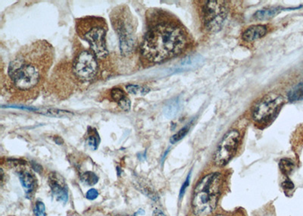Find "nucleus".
I'll return each instance as SVG.
<instances>
[{
    "label": "nucleus",
    "mask_w": 303,
    "mask_h": 216,
    "mask_svg": "<svg viewBox=\"0 0 303 216\" xmlns=\"http://www.w3.org/2000/svg\"><path fill=\"white\" fill-rule=\"evenodd\" d=\"M55 49L46 40L22 47L2 72V95L8 101L27 103L35 100L44 88L53 65Z\"/></svg>",
    "instance_id": "nucleus-1"
},
{
    "label": "nucleus",
    "mask_w": 303,
    "mask_h": 216,
    "mask_svg": "<svg viewBox=\"0 0 303 216\" xmlns=\"http://www.w3.org/2000/svg\"><path fill=\"white\" fill-rule=\"evenodd\" d=\"M188 44V33L175 16L158 8L147 11L146 31L140 46L142 65L150 66L178 56Z\"/></svg>",
    "instance_id": "nucleus-2"
},
{
    "label": "nucleus",
    "mask_w": 303,
    "mask_h": 216,
    "mask_svg": "<svg viewBox=\"0 0 303 216\" xmlns=\"http://www.w3.org/2000/svg\"><path fill=\"white\" fill-rule=\"evenodd\" d=\"M75 30L81 40L88 43L100 61L108 55L106 46L108 24L104 18L100 16L81 17L75 19Z\"/></svg>",
    "instance_id": "nucleus-3"
},
{
    "label": "nucleus",
    "mask_w": 303,
    "mask_h": 216,
    "mask_svg": "<svg viewBox=\"0 0 303 216\" xmlns=\"http://www.w3.org/2000/svg\"><path fill=\"white\" fill-rule=\"evenodd\" d=\"M111 25L119 37L121 53L124 56H129L135 51L137 19L128 5H117L109 13Z\"/></svg>",
    "instance_id": "nucleus-4"
},
{
    "label": "nucleus",
    "mask_w": 303,
    "mask_h": 216,
    "mask_svg": "<svg viewBox=\"0 0 303 216\" xmlns=\"http://www.w3.org/2000/svg\"><path fill=\"white\" fill-rule=\"evenodd\" d=\"M222 176L212 173L202 178L193 192L192 207L197 216H207L213 212L220 196Z\"/></svg>",
    "instance_id": "nucleus-5"
},
{
    "label": "nucleus",
    "mask_w": 303,
    "mask_h": 216,
    "mask_svg": "<svg viewBox=\"0 0 303 216\" xmlns=\"http://www.w3.org/2000/svg\"><path fill=\"white\" fill-rule=\"evenodd\" d=\"M70 68L80 86H88L100 77L98 58L91 49L84 48L80 43L75 47Z\"/></svg>",
    "instance_id": "nucleus-6"
},
{
    "label": "nucleus",
    "mask_w": 303,
    "mask_h": 216,
    "mask_svg": "<svg viewBox=\"0 0 303 216\" xmlns=\"http://www.w3.org/2000/svg\"><path fill=\"white\" fill-rule=\"evenodd\" d=\"M228 15V7L225 1H205L201 9L204 27L211 33L222 30Z\"/></svg>",
    "instance_id": "nucleus-7"
},
{
    "label": "nucleus",
    "mask_w": 303,
    "mask_h": 216,
    "mask_svg": "<svg viewBox=\"0 0 303 216\" xmlns=\"http://www.w3.org/2000/svg\"><path fill=\"white\" fill-rule=\"evenodd\" d=\"M283 103V98L279 95L275 93L265 95L254 107L252 118L258 123H267L275 118Z\"/></svg>",
    "instance_id": "nucleus-8"
},
{
    "label": "nucleus",
    "mask_w": 303,
    "mask_h": 216,
    "mask_svg": "<svg viewBox=\"0 0 303 216\" xmlns=\"http://www.w3.org/2000/svg\"><path fill=\"white\" fill-rule=\"evenodd\" d=\"M240 142V133L231 130L224 136L215 153L214 161L218 166L223 167L231 160Z\"/></svg>",
    "instance_id": "nucleus-9"
},
{
    "label": "nucleus",
    "mask_w": 303,
    "mask_h": 216,
    "mask_svg": "<svg viewBox=\"0 0 303 216\" xmlns=\"http://www.w3.org/2000/svg\"><path fill=\"white\" fill-rule=\"evenodd\" d=\"M48 180L50 189L57 200L64 203H66L69 200V191L64 178L58 173L51 172Z\"/></svg>",
    "instance_id": "nucleus-10"
},
{
    "label": "nucleus",
    "mask_w": 303,
    "mask_h": 216,
    "mask_svg": "<svg viewBox=\"0 0 303 216\" xmlns=\"http://www.w3.org/2000/svg\"><path fill=\"white\" fill-rule=\"evenodd\" d=\"M109 100L115 102L124 111H129L130 108V100L126 92L122 87H113L109 90Z\"/></svg>",
    "instance_id": "nucleus-11"
},
{
    "label": "nucleus",
    "mask_w": 303,
    "mask_h": 216,
    "mask_svg": "<svg viewBox=\"0 0 303 216\" xmlns=\"http://www.w3.org/2000/svg\"><path fill=\"white\" fill-rule=\"evenodd\" d=\"M19 178L27 196H31L32 193L37 188V178L30 171L22 169L19 171Z\"/></svg>",
    "instance_id": "nucleus-12"
},
{
    "label": "nucleus",
    "mask_w": 303,
    "mask_h": 216,
    "mask_svg": "<svg viewBox=\"0 0 303 216\" xmlns=\"http://www.w3.org/2000/svg\"><path fill=\"white\" fill-rule=\"evenodd\" d=\"M267 32H268V28L265 25H252L243 32L242 38L247 42L255 41L263 37L266 34Z\"/></svg>",
    "instance_id": "nucleus-13"
},
{
    "label": "nucleus",
    "mask_w": 303,
    "mask_h": 216,
    "mask_svg": "<svg viewBox=\"0 0 303 216\" xmlns=\"http://www.w3.org/2000/svg\"><path fill=\"white\" fill-rule=\"evenodd\" d=\"M202 62H203V58L200 55H189L188 57H186L182 60V62H180L177 69L181 71V72L192 70V69H194V68L201 65Z\"/></svg>",
    "instance_id": "nucleus-14"
},
{
    "label": "nucleus",
    "mask_w": 303,
    "mask_h": 216,
    "mask_svg": "<svg viewBox=\"0 0 303 216\" xmlns=\"http://www.w3.org/2000/svg\"><path fill=\"white\" fill-rule=\"evenodd\" d=\"M182 100L180 97H175L168 101L164 108V115L167 118H173L179 113L181 109Z\"/></svg>",
    "instance_id": "nucleus-15"
},
{
    "label": "nucleus",
    "mask_w": 303,
    "mask_h": 216,
    "mask_svg": "<svg viewBox=\"0 0 303 216\" xmlns=\"http://www.w3.org/2000/svg\"><path fill=\"white\" fill-rule=\"evenodd\" d=\"M283 8L280 7H273V8H265L262 10L258 11L254 15V18L256 20L265 21L272 19L274 17L278 15L281 12Z\"/></svg>",
    "instance_id": "nucleus-16"
},
{
    "label": "nucleus",
    "mask_w": 303,
    "mask_h": 216,
    "mask_svg": "<svg viewBox=\"0 0 303 216\" xmlns=\"http://www.w3.org/2000/svg\"><path fill=\"white\" fill-rule=\"evenodd\" d=\"M87 143L92 150H96L98 149L100 138L95 128H89L88 132H87Z\"/></svg>",
    "instance_id": "nucleus-17"
},
{
    "label": "nucleus",
    "mask_w": 303,
    "mask_h": 216,
    "mask_svg": "<svg viewBox=\"0 0 303 216\" xmlns=\"http://www.w3.org/2000/svg\"><path fill=\"white\" fill-rule=\"evenodd\" d=\"M288 100L290 102H297L303 99V83H300L293 86L289 91Z\"/></svg>",
    "instance_id": "nucleus-18"
},
{
    "label": "nucleus",
    "mask_w": 303,
    "mask_h": 216,
    "mask_svg": "<svg viewBox=\"0 0 303 216\" xmlns=\"http://www.w3.org/2000/svg\"><path fill=\"white\" fill-rule=\"evenodd\" d=\"M80 180L84 185L87 186H94L96 184L98 183L99 177L96 175L95 173L87 171V172L83 173V175L80 176Z\"/></svg>",
    "instance_id": "nucleus-19"
},
{
    "label": "nucleus",
    "mask_w": 303,
    "mask_h": 216,
    "mask_svg": "<svg viewBox=\"0 0 303 216\" xmlns=\"http://www.w3.org/2000/svg\"><path fill=\"white\" fill-rule=\"evenodd\" d=\"M126 90L130 94L133 95H146L150 91V88L140 85L128 84L126 86Z\"/></svg>",
    "instance_id": "nucleus-20"
},
{
    "label": "nucleus",
    "mask_w": 303,
    "mask_h": 216,
    "mask_svg": "<svg viewBox=\"0 0 303 216\" xmlns=\"http://www.w3.org/2000/svg\"><path fill=\"white\" fill-rule=\"evenodd\" d=\"M279 166H280V171L283 173V175H289L294 168V164L293 161L289 159H283L280 160Z\"/></svg>",
    "instance_id": "nucleus-21"
},
{
    "label": "nucleus",
    "mask_w": 303,
    "mask_h": 216,
    "mask_svg": "<svg viewBox=\"0 0 303 216\" xmlns=\"http://www.w3.org/2000/svg\"><path fill=\"white\" fill-rule=\"evenodd\" d=\"M137 187H138L139 189H140L142 193L147 195V196H149L152 200H158V195H157V193L154 191L153 189H152L148 185H145L144 183H141V182H140V183L139 182Z\"/></svg>",
    "instance_id": "nucleus-22"
},
{
    "label": "nucleus",
    "mask_w": 303,
    "mask_h": 216,
    "mask_svg": "<svg viewBox=\"0 0 303 216\" xmlns=\"http://www.w3.org/2000/svg\"><path fill=\"white\" fill-rule=\"evenodd\" d=\"M189 130H190V125H187L186 126L182 128L177 133L175 134V135L172 136V138L170 139L171 143L175 144V143H177V142L181 140L182 139L187 135V133L189 132Z\"/></svg>",
    "instance_id": "nucleus-23"
},
{
    "label": "nucleus",
    "mask_w": 303,
    "mask_h": 216,
    "mask_svg": "<svg viewBox=\"0 0 303 216\" xmlns=\"http://www.w3.org/2000/svg\"><path fill=\"white\" fill-rule=\"evenodd\" d=\"M36 216H46V206L44 203L41 201H37L36 203L35 208L33 210Z\"/></svg>",
    "instance_id": "nucleus-24"
},
{
    "label": "nucleus",
    "mask_w": 303,
    "mask_h": 216,
    "mask_svg": "<svg viewBox=\"0 0 303 216\" xmlns=\"http://www.w3.org/2000/svg\"><path fill=\"white\" fill-rule=\"evenodd\" d=\"M99 192L97 189L92 188V189H89L87 191V194H86V198L89 200H94L98 197Z\"/></svg>",
    "instance_id": "nucleus-25"
},
{
    "label": "nucleus",
    "mask_w": 303,
    "mask_h": 216,
    "mask_svg": "<svg viewBox=\"0 0 303 216\" xmlns=\"http://www.w3.org/2000/svg\"><path fill=\"white\" fill-rule=\"evenodd\" d=\"M190 175H189L188 176H187L186 181H184V183H183V185H182L181 188H180V194H179V197H180V199H181V198L183 197V195H184L185 191H186V189H187V188H188L189 185H190Z\"/></svg>",
    "instance_id": "nucleus-26"
},
{
    "label": "nucleus",
    "mask_w": 303,
    "mask_h": 216,
    "mask_svg": "<svg viewBox=\"0 0 303 216\" xmlns=\"http://www.w3.org/2000/svg\"><path fill=\"white\" fill-rule=\"evenodd\" d=\"M282 187L285 190H291L294 188V185L290 180L287 179L282 184Z\"/></svg>",
    "instance_id": "nucleus-27"
},
{
    "label": "nucleus",
    "mask_w": 303,
    "mask_h": 216,
    "mask_svg": "<svg viewBox=\"0 0 303 216\" xmlns=\"http://www.w3.org/2000/svg\"><path fill=\"white\" fill-rule=\"evenodd\" d=\"M152 216H166L165 215V213L162 211L161 210H158V209H156L155 210V211L153 212V214H152Z\"/></svg>",
    "instance_id": "nucleus-28"
},
{
    "label": "nucleus",
    "mask_w": 303,
    "mask_h": 216,
    "mask_svg": "<svg viewBox=\"0 0 303 216\" xmlns=\"http://www.w3.org/2000/svg\"></svg>",
    "instance_id": "nucleus-29"
}]
</instances>
